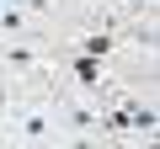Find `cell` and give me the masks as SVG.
I'll list each match as a JSON object with an SVG mask.
<instances>
[{
  "label": "cell",
  "mask_w": 160,
  "mask_h": 149,
  "mask_svg": "<svg viewBox=\"0 0 160 149\" xmlns=\"http://www.w3.org/2000/svg\"><path fill=\"white\" fill-rule=\"evenodd\" d=\"M69 74L86 91H96V96H112V85H107V69H102V59H86V53H75L69 59Z\"/></svg>",
  "instance_id": "cell-1"
},
{
  "label": "cell",
  "mask_w": 160,
  "mask_h": 149,
  "mask_svg": "<svg viewBox=\"0 0 160 149\" xmlns=\"http://www.w3.org/2000/svg\"><path fill=\"white\" fill-rule=\"evenodd\" d=\"M16 123H22V133L32 138V149L53 144V138H48V112H27V107H16Z\"/></svg>",
  "instance_id": "cell-2"
},
{
  "label": "cell",
  "mask_w": 160,
  "mask_h": 149,
  "mask_svg": "<svg viewBox=\"0 0 160 149\" xmlns=\"http://www.w3.org/2000/svg\"><path fill=\"white\" fill-rule=\"evenodd\" d=\"M112 43H118V32H112V27H102V32H91L86 43H80V53H86V59H107V53H112Z\"/></svg>",
  "instance_id": "cell-3"
},
{
  "label": "cell",
  "mask_w": 160,
  "mask_h": 149,
  "mask_svg": "<svg viewBox=\"0 0 160 149\" xmlns=\"http://www.w3.org/2000/svg\"><path fill=\"white\" fill-rule=\"evenodd\" d=\"M22 22H27V11H22V0H16V6H6V11H0V32H22Z\"/></svg>",
  "instance_id": "cell-4"
},
{
  "label": "cell",
  "mask_w": 160,
  "mask_h": 149,
  "mask_svg": "<svg viewBox=\"0 0 160 149\" xmlns=\"http://www.w3.org/2000/svg\"><path fill=\"white\" fill-rule=\"evenodd\" d=\"M6 64H16V69H27V64H38V59H32V48H11V53H6Z\"/></svg>",
  "instance_id": "cell-5"
},
{
  "label": "cell",
  "mask_w": 160,
  "mask_h": 149,
  "mask_svg": "<svg viewBox=\"0 0 160 149\" xmlns=\"http://www.w3.org/2000/svg\"><path fill=\"white\" fill-rule=\"evenodd\" d=\"M27 11H38V16H43V11H48V0H27Z\"/></svg>",
  "instance_id": "cell-6"
},
{
  "label": "cell",
  "mask_w": 160,
  "mask_h": 149,
  "mask_svg": "<svg viewBox=\"0 0 160 149\" xmlns=\"http://www.w3.org/2000/svg\"><path fill=\"white\" fill-rule=\"evenodd\" d=\"M6 101H11V91H6V85H0V107H6Z\"/></svg>",
  "instance_id": "cell-7"
},
{
  "label": "cell",
  "mask_w": 160,
  "mask_h": 149,
  "mask_svg": "<svg viewBox=\"0 0 160 149\" xmlns=\"http://www.w3.org/2000/svg\"><path fill=\"white\" fill-rule=\"evenodd\" d=\"M144 149H160V144H155V138H144Z\"/></svg>",
  "instance_id": "cell-8"
},
{
  "label": "cell",
  "mask_w": 160,
  "mask_h": 149,
  "mask_svg": "<svg viewBox=\"0 0 160 149\" xmlns=\"http://www.w3.org/2000/svg\"><path fill=\"white\" fill-rule=\"evenodd\" d=\"M144 6H149V0H144Z\"/></svg>",
  "instance_id": "cell-9"
}]
</instances>
